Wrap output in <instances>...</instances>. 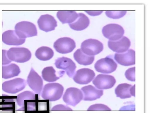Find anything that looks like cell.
<instances>
[{
	"instance_id": "1",
	"label": "cell",
	"mask_w": 150,
	"mask_h": 113,
	"mask_svg": "<svg viewBox=\"0 0 150 113\" xmlns=\"http://www.w3.org/2000/svg\"><path fill=\"white\" fill-rule=\"evenodd\" d=\"M64 90V87L59 83H48L44 87L41 97L44 99L49 100L50 101H55L60 99Z\"/></svg>"
},
{
	"instance_id": "12",
	"label": "cell",
	"mask_w": 150,
	"mask_h": 113,
	"mask_svg": "<svg viewBox=\"0 0 150 113\" xmlns=\"http://www.w3.org/2000/svg\"><path fill=\"white\" fill-rule=\"evenodd\" d=\"M56 67L64 70L69 77H72L75 74L76 66L70 59L63 56L58 58L54 63Z\"/></svg>"
},
{
	"instance_id": "9",
	"label": "cell",
	"mask_w": 150,
	"mask_h": 113,
	"mask_svg": "<svg viewBox=\"0 0 150 113\" xmlns=\"http://www.w3.org/2000/svg\"><path fill=\"white\" fill-rule=\"evenodd\" d=\"M74 40L68 37L61 38L54 43L53 46L57 52L66 54L72 51L76 47Z\"/></svg>"
},
{
	"instance_id": "19",
	"label": "cell",
	"mask_w": 150,
	"mask_h": 113,
	"mask_svg": "<svg viewBox=\"0 0 150 113\" xmlns=\"http://www.w3.org/2000/svg\"><path fill=\"white\" fill-rule=\"evenodd\" d=\"M81 90L84 101H93L100 98L103 94V91L99 90L91 85L82 87Z\"/></svg>"
},
{
	"instance_id": "32",
	"label": "cell",
	"mask_w": 150,
	"mask_h": 113,
	"mask_svg": "<svg viewBox=\"0 0 150 113\" xmlns=\"http://www.w3.org/2000/svg\"><path fill=\"white\" fill-rule=\"evenodd\" d=\"M88 14L92 16H97L100 15L103 12V11H86Z\"/></svg>"
},
{
	"instance_id": "21",
	"label": "cell",
	"mask_w": 150,
	"mask_h": 113,
	"mask_svg": "<svg viewBox=\"0 0 150 113\" xmlns=\"http://www.w3.org/2000/svg\"><path fill=\"white\" fill-rule=\"evenodd\" d=\"M21 72L19 67L17 64L12 63L2 67V78L8 79L18 76Z\"/></svg>"
},
{
	"instance_id": "4",
	"label": "cell",
	"mask_w": 150,
	"mask_h": 113,
	"mask_svg": "<svg viewBox=\"0 0 150 113\" xmlns=\"http://www.w3.org/2000/svg\"><path fill=\"white\" fill-rule=\"evenodd\" d=\"M103 49V44L99 41L90 39L83 41L81 45V50L85 54L94 56L101 52Z\"/></svg>"
},
{
	"instance_id": "16",
	"label": "cell",
	"mask_w": 150,
	"mask_h": 113,
	"mask_svg": "<svg viewBox=\"0 0 150 113\" xmlns=\"http://www.w3.org/2000/svg\"><path fill=\"white\" fill-rule=\"evenodd\" d=\"M37 22L40 29L46 32L54 30L57 26L56 20L52 16L48 14L41 16Z\"/></svg>"
},
{
	"instance_id": "24",
	"label": "cell",
	"mask_w": 150,
	"mask_h": 113,
	"mask_svg": "<svg viewBox=\"0 0 150 113\" xmlns=\"http://www.w3.org/2000/svg\"><path fill=\"white\" fill-rule=\"evenodd\" d=\"M54 52L50 48L42 46L38 48L36 51L35 55L39 59L46 61L51 59L53 56Z\"/></svg>"
},
{
	"instance_id": "26",
	"label": "cell",
	"mask_w": 150,
	"mask_h": 113,
	"mask_svg": "<svg viewBox=\"0 0 150 113\" xmlns=\"http://www.w3.org/2000/svg\"><path fill=\"white\" fill-rule=\"evenodd\" d=\"M35 100V94L31 91H26L18 95L16 101L18 105L22 107L24 106L25 100Z\"/></svg>"
},
{
	"instance_id": "18",
	"label": "cell",
	"mask_w": 150,
	"mask_h": 113,
	"mask_svg": "<svg viewBox=\"0 0 150 113\" xmlns=\"http://www.w3.org/2000/svg\"><path fill=\"white\" fill-rule=\"evenodd\" d=\"M25 39L20 38L15 30H9L4 32L2 34V41L5 44L10 45H20L23 44Z\"/></svg>"
},
{
	"instance_id": "22",
	"label": "cell",
	"mask_w": 150,
	"mask_h": 113,
	"mask_svg": "<svg viewBox=\"0 0 150 113\" xmlns=\"http://www.w3.org/2000/svg\"><path fill=\"white\" fill-rule=\"evenodd\" d=\"M57 16L59 20L63 24H69L74 22L78 16V14L74 11H59Z\"/></svg>"
},
{
	"instance_id": "14",
	"label": "cell",
	"mask_w": 150,
	"mask_h": 113,
	"mask_svg": "<svg viewBox=\"0 0 150 113\" xmlns=\"http://www.w3.org/2000/svg\"><path fill=\"white\" fill-rule=\"evenodd\" d=\"M114 58L119 64L124 66H129L135 64V51L129 49L122 53H116Z\"/></svg>"
},
{
	"instance_id": "17",
	"label": "cell",
	"mask_w": 150,
	"mask_h": 113,
	"mask_svg": "<svg viewBox=\"0 0 150 113\" xmlns=\"http://www.w3.org/2000/svg\"><path fill=\"white\" fill-rule=\"evenodd\" d=\"M135 85L127 83L119 84L115 90V94L117 97L122 99L130 98L131 96H135Z\"/></svg>"
},
{
	"instance_id": "13",
	"label": "cell",
	"mask_w": 150,
	"mask_h": 113,
	"mask_svg": "<svg viewBox=\"0 0 150 113\" xmlns=\"http://www.w3.org/2000/svg\"><path fill=\"white\" fill-rule=\"evenodd\" d=\"M95 76V73L92 70L84 68L79 69L76 72L73 79L78 84H86L91 82Z\"/></svg>"
},
{
	"instance_id": "20",
	"label": "cell",
	"mask_w": 150,
	"mask_h": 113,
	"mask_svg": "<svg viewBox=\"0 0 150 113\" xmlns=\"http://www.w3.org/2000/svg\"><path fill=\"white\" fill-rule=\"evenodd\" d=\"M90 20L88 18L82 13L78 14V16L75 20L73 23L69 24L70 27L76 31L83 30L89 26Z\"/></svg>"
},
{
	"instance_id": "5",
	"label": "cell",
	"mask_w": 150,
	"mask_h": 113,
	"mask_svg": "<svg viewBox=\"0 0 150 113\" xmlns=\"http://www.w3.org/2000/svg\"><path fill=\"white\" fill-rule=\"evenodd\" d=\"M104 36L110 41L117 40L123 36L124 30L120 25L115 24H110L104 26L102 29Z\"/></svg>"
},
{
	"instance_id": "11",
	"label": "cell",
	"mask_w": 150,
	"mask_h": 113,
	"mask_svg": "<svg viewBox=\"0 0 150 113\" xmlns=\"http://www.w3.org/2000/svg\"><path fill=\"white\" fill-rule=\"evenodd\" d=\"M116 80L112 76L100 74L93 81V83L98 89H101L111 88L115 84Z\"/></svg>"
},
{
	"instance_id": "28",
	"label": "cell",
	"mask_w": 150,
	"mask_h": 113,
	"mask_svg": "<svg viewBox=\"0 0 150 113\" xmlns=\"http://www.w3.org/2000/svg\"><path fill=\"white\" fill-rule=\"evenodd\" d=\"M126 78L131 81H135V67H133L127 69L125 73Z\"/></svg>"
},
{
	"instance_id": "10",
	"label": "cell",
	"mask_w": 150,
	"mask_h": 113,
	"mask_svg": "<svg viewBox=\"0 0 150 113\" xmlns=\"http://www.w3.org/2000/svg\"><path fill=\"white\" fill-rule=\"evenodd\" d=\"M27 82L30 88L36 94L39 95L43 88V80L32 68L28 76Z\"/></svg>"
},
{
	"instance_id": "7",
	"label": "cell",
	"mask_w": 150,
	"mask_h": 113,
	"mask_svg": "<svg viewBox=\"0 0 150 113\" xmlns=\"http://www.w3.org/2000/svg\"><path fill=\"white\" fill-rule=\"evenodd\" d=\"M26 85L25 80L20 78L6 81L2 84L3 90L6 93L16 94L23 89Z\"/></svg>"
},
{
	"instance_id": "30",
	"label": "cell",
	"mask_w": 150,
	"mask_h": 113,
	"mask_svg": "<svg viewBox=\"0 0 150 113\" xmlns=\"http://www.w3.org/2000/svg\"><path fill=\"white\" fill-rule=\"evenodd\" d=\"M52 110H72V109L69 107L63 104H58L54 106Z\"/></svg>"
},
{
	"instance_id": "8",
	"label": "cell",
	"mask_w": 150,
	"mask_h": 113,
	"mask_svg": "<svg viewBox=\"0 0 150 113\" xmlns=\"http://www.w3.org/2000/svg\"><path fill=\"white\" fill-rule=\"evenodd\" d=\"M83 99L82 91L79 89L71 87L67 89L64 93L63 99L67 104L74 107Z\"/></svg>"
},
{
	"instance_id": "23",
	"label": "cell",
	"mask_w": 150,
	"mask_h": 113,
	"mask_svg": "<svg viewBox=\"0 0 150 113\" xmlns=\"http://www.w3.org/2000/svg\"><path fill=\"white\" fill-rule=\"evenodd\" d=\"M73 55L75 60L81 65L86 66L91 64L94 60V56L85 54L82 51L81 49H77Z\"/></svg>"
},
{
	"instance_id": "3",
	"label": "cell",
	"mask_w": 150,
	"mask_h": 113,
	"mask_svg": "<svg viewBox=\"0 0 150 113\" xmlns=\"http://www.w3.org/2000/svg\"><path fill=\"white\" fill-rule=\"evenodd\" d=\"M15 31L21 38L25 39L27 37L36 36L37 31L35 25L28 21H22L17 23L15 27Z\"/></svg>"
},
{
	"instance_id": "15",
	"label": "cell",
	"mask_w": 150,
	"mask_h": 113,
	"mask_svg": "<svg viewBox=\"0 0 150 113\" xmlns=\"http://www.w3.org/2000/svg\"><path fill=\"white\" fill-rule=\"evenodd\" d=\"M130 45L129 39L125 36H123L117 40H109L108 42L109 48L117 53H122L126 51L129 49Z\"/></svg>"
},
{
	"instance_id": "31",
	"label": "cell",
	"mask_w": 150,
	"mask_h": 113,
	"mask_svg": "<svg viewBox=\"0 0 150 113\" xmlns=\"http://www.w3.org/2000/svg\"><path fill=\"white\" fill-rule=\"evenodd\" d=\"M6 51L7 50H2V64L3 65L8 64L11 62L9 60L7 56Z\"/></svg>"
},
{
	"instance_id": "25",
	"label": "cell",
	"mask_w": 150,
	"mask_h": 113,
	"mask_svg": "<svg viewBox=\"0 0 150 113\" xmlns=\"http://www.w3.org/2000/svg\"><path fill=\"white\" fill-rule=\"evenodd\" d=\"M43 79L48 82H53L57 81L60 78L56 73L55 70L52 67H45L42 72Z\"/></svg>"
},
{
	"instance_id": "27",
	"label": "cell",
	"mask_w": 150,
	"mask_h": 113,
	"mask_svg": "<svg viewBox=\"0 0 150 113\" xmlns=\"http://www.w3.org/2000/svg\"><path fill=\"white\" fill-rule=\"evenodd\" d=\"M127 13L126 11H106V15L108 17L113 19H118L125 16Z\"/></svg>"
},
{
	"instance_id": "29",
	"label": "cell",
	"mask_w": 150,
	"mask_h": 113,
	"mask_svg": "<svg viewBox=\"0 0 150 113\" xmlns=\"http://www.w3.org/2000/svg\"><path fill=\"white\" fill-rule=\"evenodd\" d=\"M88 110H110L111 109L107 106L102 104H96L91 106L88 109Z\"/></svg>"
},
{
	"instance_id": "6",
	"label": "cell",
	"mask_w": 150,
	"mask_h": 113,
	"mask_svg": "<svg viewBox=\"0 0 150 113\" xmlns=\"http://www.w3.org/2000/svg\"><path fill=\"white\" fill-rule=\"evenodd\" d=\"M117 64L110 56L98 60L95 63L94 67L98 72L105 74H109L115 71Z\"/></svg>"
},
{
	"instance_id": "2",
	"label": "cell",
	"mask_w": 150,
	"mask_h": 113,
	"mask_svg": "<svg viewBox=\"0 0 150 113\" xmlns=\"http://www.w3.org/2000/svg\"><path fill=\"white\" fill-rule=\"evenodd\" d=\"M6 55L11 61L22 63L29 61L31 53L28 49L24 47H12L6 51Z\"/></svg>"
}]
</instances>
